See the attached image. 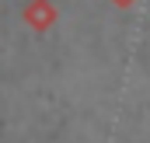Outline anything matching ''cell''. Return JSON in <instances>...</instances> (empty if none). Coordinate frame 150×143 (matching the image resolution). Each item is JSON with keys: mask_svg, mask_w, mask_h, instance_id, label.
Instances as JSON below:
<instances>
[{"mask_svg": "<svg viewBox=\"0 0 150 143\" xmlns=\"http://www.w3.org/2000/svg\"><path fill=\"white\" fill-rule=\"evenodd\" d=\"M21 18H25V25L32 28V32H49L56 21H59V11H56V4L52 0H28L25 4V11H21Z\"/></svg>", "mask_w": 150, "mask_h": 143, "instance_id": "1", "label": "cell"}, {"mask_svg": "<svg viewBox=\"0 0 150 143\" xmlns=\"http://www.w3.org/2000/svg\"><path fill=\"white\" fill-rule=\"evenodd\" d=\"M115 7H133V4H136V0H112Z\"/></svg>", "mask_w": 150, "mask_h": 143, "instance_id": "2", "label": "cell"}]
</instances>
